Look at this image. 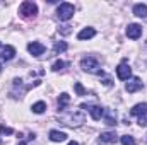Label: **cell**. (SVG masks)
Segmentation results:
<instances>
[{
	"instance_id": "ac0fdd59",
	"label": "cell",
	"mask_w": 147,
	"mask_h": 145,
	"mask_svg": "<svg viewBox=\"0 0 147 145\" xmlns=\"http://www.w3.org/2000/svg\"><path fill=\"white\" fill-rule=\"evenodd\" d=\"M31 109H33V113L41 114V113H45V111H46V104H45L43 101H38V103H34V104L31 106Z\"/></svg>"
},
{
	"instance_id": "7402d4cb",
	"label": "cell",
	"mask_w": 147,
	"mask_h": 145,
	"mask_svg": "<svg viewBox=\"0 0 147 145\" xmlns=\"http://www.w3.org/2000/svg\"><path fill=\"white\" fill-rule=\"evenodd\" d=\"M74 87H75L77 96H86V94H87V91L82 87V84H80V82H75V85H74Z\"/></svg>"
},
{
	"instance_id": "d6986e66",
	"label": "cell",
	"mask_w": 147,
	"mask_h": 145,
	"mask_svg": "<svg viewBox=\"0 0 147 145\" xmlns=\"http://www.w3.org/2000/svg\"><path fill=\"white\" fill-rule=\"evenodd\" d=\"M67 48H69V44H67L65 41H60V43H57V44L53 46V51H55V53L58 55V53H63V51H65Z\"/></svg>"
},
{
	"instance_id": "8fae6325",
	"label": "cell",
	"mask_w": 147,
	"mask_h": 145,
	"mask_svg": "<svg viewBox=\"0 0 147 145\" xmlns=\"http://www.w3.org/2000/svg\"><path fill=\"white\" fill-rule=\"evenodd\" d=\"M14 55H16V48H14V46H10V44H7V46L2 50V53H0V60L9 62V60H12V58H14Z\"/></svg>"
},
{
	"instance_id": "ffe728a7",
	"label": "cell",
	"mask_w": 147,
	"mask_h": 145,
	"mask_svg": "<svg viewBox=\"0 0 147 145\" xmlns=\"http://www.w3.org/2000/svg\"><path fill=\"white\" fill-rule=\"evenodd\" d=\"M65 67H67V63H65L63 60H57V62L51 65V70H53V72H60V70H63Z\"/></svg>"
},
{
	"instance_id": "4fadbf2b",
	"label": "cell",
	"mask_w": 147,
	"mask_h": 145,
	"mask_svg": "<svg viewBox=\"0 0 147 145\" xmlns=\"http://www.w3.org/2000/svg\"><path fill=\"white\" fill-rule=\"evenodd\" d=\"M69 104H70V96L67 92H62L58 97V111H65Z\"/></svg>"
},
{
	"instance_id": "2e32d148",
	"label": "cell",
	"mask_w": 147,
	"mask_h": 145,
	"mask_svg": "<svg viewBox=\"0 0 147 145\" xmlns=\"http://www.w3.org/2000/svg\"><path fill=\"white\" fill-rule=\"evenodd\" d=\"M103 118H105V121H106V125H116V114H115V111H111V109H105V114H103Z\"/></svg>"
},
{
	"instance_id": "5b68a950",
	"label": "cell",
	"mask_w": 147,
	"mask_h": 145,
	"mask_svg": "<svg viewBox=\"0 0 147 145\" xmlns=\"http://www.w3.org/2000/svg\"><path fill=\"white\" fill-rule=\"evenodd\" d=\"M80 108L87 109L89 114H91V118H92L94 121H99V119L103 118V114H105V109L101 108V106H98V104H82Z\"/></svg>"
},
{
	"instance_id": "d4e9b609",
	"label": "cell",
	"mask_w": 147,
	"mask_h": 145,
	"mask_svg": "<svg viewBox=\"0 0 147 145\" xmlns=\"http://www.w3.org/2000/svg\"><path fill=\"white\" fill-rule=\"evenodd\" d=\"M103 84H105L106 87H111V80H110V79H105V80H103Z\"/></svg>"
},
{
	"instance_id": "5bb4252c",
	"label": "cell",
	"mask_w": 147,
	"mask_h": 145,
	"mask_svg": "<svg viewBox=\"0 0 147 145\" xmlns=\"http://www.w3.org/2000/svg\"><path fill=\"white\" fill-rule=\"evenodd\" d=\"M147 113V103H140V104H135L134 108L130 109V114L132 116H142Z\"/></svg>"
},
{
	"instance_id": "603a6c76",
	"label": "cell",
	"mask_w": 147,
	"mask_h": 145,
	"mask_svg": "<svg viewBox=\"0 0 147 145\" xmlns=\"http://www.w3.org/2000/svg\"><path fill=\"white\" fill-rule=\"evenodd\" d=\"M0 133H2V135H12L14 130H12V128H7V126H0Z\"/></svg>"
},
{
	"instance_id": "83f0119b",
	"label": "cell",
	"mask_w": 147,
	"mask_h": 145,
	"mask_svg": "<svg viewBox=\"0 0 147 145\" xmlns=\"http://www.w3.org/2000/svg\"><path fill=\"white\" fill-rule=\"evenodd\" d=\"M0 144H2V140H0Z\"/></svg>"
},
{
	"instance_id": "484cf974",
	"label": "cell",
	"mask_w": 147,
	"mask_h": 145,
	"mask_svg": "<svg viewBox=\"0 0 147 145\" xmlns=\"http://www.w3.org/2000/svg\"><path fill=\"white\" fill-rule=\"evenodd\" d=\"M69 145H79V144H77V142H70Z\"/></svg>"
},
{
	"instance_id": "30bf717a",
	"label": "cell",
	"mask_w": 147,
	"mask_h": 145,
	"mask_svg": "<svg viewBox=\"0 0 147 145\" xmlns=\"http://www.w3.org/2000/svg\"><path fill=\"white\" fill-rule=\"evenodd\" d=\"M101 145H106V144H115L116 142V133L115 132H105L99 135V140H98Z\"/></svg>"
},
{
	"instance_id": "4316f807",
	"label": "cell",
	"mask_w": 147,
	"mask_h": 145,
	"mask_svg": "<svg viewBox=\"0 0 147 145\" xmlns=\"http://www.w3.org/2000/svg\"><path fill=\"white\" fill-rule=\"evenodd\" d=\"M0 72H2V65H0Z\"/></svg>"
},
{
	"instance_id": "7a4b0ae2",
	"label": "cell",
	"mask_w": 147,
	"mask_h": 145,
	"mask_svg": "<svg viewBox=\"0 0 147 145\" xmlns=\"http://www.w3.org/2000/svg\"><path fill=\"white\" fill-rule=\"evenodd\" d=\"M80 68L87 73H96V75H103V73H105L103 68H101V65H99V62H98L94 56H86V58H82V60H80Z\"/></svg>"
},
{
	"instance_id": "7c38bea8",
	"label": "cell",
	"mask_w": 147,
	"mask_h": 145,
	"mask_svg": "<svg viewBox=\"0 0 147 145\" xmlns=\"http://www.w3.org/2000/svg\"><path fill=\"white\" fill-rule=\"evenodd\" d=\"M96 36V29L94 28H84L79 34H77V38L80 39V41H84V39H91V38Z\"/></svg>"
},
{
	"instance_id": "44dd1931",
	"label": "cell",
	"mask_w": 147,
	"mask_h": 145,
	"mask_svg": "<svg viewBox=\"0 0 147 145\" xmlns=\"http://www.w3.org/2000/svg\"><path fill=\"white\" fill-rule=\"evenodd\" d=\"M120 142H121V145H135L137 144L132 135H123V137L120 138Z\"/></svg>"
},
{
	"instance_id": "e0dca14e",
	"label": "cell",
	"mask_w": 147,
	"mask_h": 145,
	"mask_svg": "<svg viewBox=\"0 0 147 145\" xmlns=\"http://www.w3.org/2000/svg\"><path fill=\"white\" fill-rule=\"evenodd\" d=\"M50 140H51V142H63V140H67V135H65L63 132L51 130V132H50Z\"/></svg>"
},
{
	"instance_id": "9c48e42d",
	"label": "cell",
	"mask_w": 147,
	"mask_h": 145,
	"mask_svg": "<svg viewBox=\"0 0 147 145\" xmlns=\"http://www.w3.org/2000/svg\"><path fill=\"white\" fill-rule=\"evenodd\" d=\"M45 46L41 44V43H38V41H33V43H29L28 44V51L33 55V56H41L43 53H45Z\"/></svg>"
},
{
	"instance_id": "52a82bcc",
	"label": "cell",
	"mask_w": 147,
	"mask_h": 145,
	"mask_svg": "<svg viewBox=\"0 0 147 145\" xmlns=\"http://www.w3.org/2000/svg\"><path fill=\"white\" fill-rule=\"evenodd\" d=\"M142 87H144V84H142V80H140L139 77H132V79H128V82H127V85H125L127 92H130V94L140 91Z\"/></svg>"
},
{
	"instance_id": "cb8c5ba5",
	"label": "cell",
	"mask_w": 147,
	"mask_h": 145,
	"mask_svg": "<svg viewBox=\"0 0 147 145\" xmlns=\"http://www.w3.org/2000/svg\"><path fill=\"white\" fill-rule=\"evenodd\" d=\"M139 125L140 126H147V113L142 114V116H139Z\"/></svg>"
},
{
	"instance_id": "9a60e30c",
	"label": "cell",
	"mask_w": 147,
	"mask_h": 145,
	"mask_svg": "<svg viewBox=\"0 0 147 145\" xmlns=\"http://www.w3.org/2000/svg\"><path fill=\"white\" fill-rule=\"evenodd\" d=\"M134 14L137 15V17H147V5L146 3H135L134 5Z\"/></svg>"
},
{
	"instance_id": "277c9868",
	"label": "cell",
	"mask_w": 147,
	"mask_h": 145,
	"mask_svg": "<svg viewBox=\"0 0 147 145\" xmlns=\"http://www.w3.org/2000/svg\"><path fill=\"white\" fill-rule=\"evenodd\" d=\"M74 12H75V9H74L72 3L63 2V3H60L58 9H57V17H58L60 21H69L74 15Z\"/></svg>"
},
{
	"instance_id": "3957f363",
	"label": "cell",
	"mask_w": 147,
	"mask_h": 145,
	"mask_svg": "<svg viewBox=\"0 0 147 145\" xmlns=\"http://www.w3.org/2000/svg\"><path fill=\"white\" fill-rule=\"evenodd\" d=\"M19 14L22 15V17H26V19H31V17H36L38 14V5L34 2H22L21 3V7H19Z\"/></svg>"
},
{
	"instance_id": "6da1fadb",
	"label": "cell",
	"mask_w": 147,
	"mask_h": 145,
	"mask_svg": "<svg viewBox=\"0 0 147 145\" xmlns=\"http://www.w3.org/2000/svg\"><path fill=\"white\" fill-rule=\"evenodd\" d=\"M60 121H62L63 125L74 128V126H80V125L86 121V116H84L82 111H69V113H65V114L60 116Z\"/></svg>"
},
{
	"instance_id": "ba28073f",
	"label": "cell",
	"mask_w": 147,
	"mask_h": 145,
	"mask_svg": "<svg viewBox=\"0 0 147 145\" xmlns=\"http://www.w3.org/2000/svg\"><path fill=\"white\" fill-rule=\"evenodd\" d=\"M127 36L130 39H139L142 36V26L139 24H128L127 26Z\"/></svg>"
},
{
	"instance_id": "8992f818",
	"label": "cell",
	"mask_w": 147,
	"mask_h": 145,
	"mask_svg": "<svg viewBox=\"0 0 147 145\" xmlns=\"http://www.w3.org/2000/svg\"><path fill=\"white\" fill-rule=\"evenodd\" d=\"M116 77H118L120 80H128V79L132 77V68H130V65H128L127 62H121V63L116 67Z\"/></svg>"
}]
</instances>
